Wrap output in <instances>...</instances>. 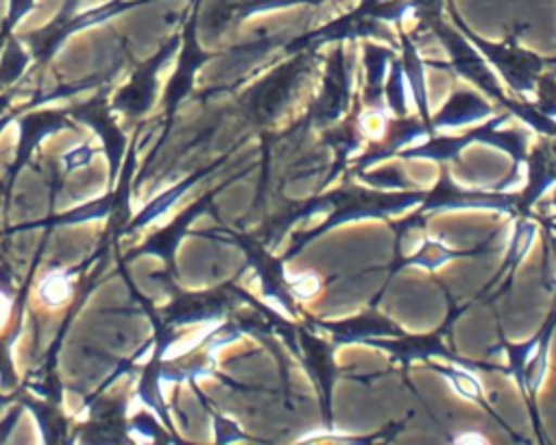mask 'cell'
Returning a JSON list of instances; mask_svg holds the SVG:
<instances>
[{
    "label": "cell",
    "instance_id": "6da1fadb",
    "mask_svg": "<svg viewBox=\"0 0 556 445\" xmlns=\"http://www.w3.org/2000/svg\"><path fill=\"white\" fill-rule=\"evenodd\" d=\"M149 3H155V0H110L108 5L77 12L79 0H66L62 12L47 27L34 31V34H27L23 38V42H27L31 60L38 62L40 66H45L58 55V51L66 44V40H71L79 31L103 25L121 14H127L136 8L149 5Z\"/></svg>",
    "mask_w": 556,
    "mask_h": 445
},
{
    "label": "cell",
    "instance_id": "7a4b0ae2",
    "mask_svg": "<svg viewBox=\"0 0 556 445\" xmlns=\"http://www.w3.org/2000/svg\"><path fill=\"white\" fill-rule=\"evenodd\" d=\"M179 42H181L179 38L168 40L151 60H147L134 71L131 79L112 99V107L116 114H125L129 118H140L149 114V110L155 105V99H157L160 71L173 60V55L179 49Z\"/></svg>",
    "mask_w": 556,
    "mask_h": 445
},
{
    "label": "cell",
    "instance_id": "3957f363",
    "mask_svg": "<svg viewBox=\"0 0 556 445\" xmlns=\"http://www.w3.org/2000/svg\"><path fill=\"white\" fill-rule=\"evenodd\" d=\"M68 116L75 118L77 123H84L101 138L103 153L110 164V181L116 183L127 155V136L116 120V112L112 103H108L103 97H97L71 107Z\"/></svg>",
    "mask_w": 556,
    "mask_h": 445
},
{
    "label": "cell",
    "instance_id": "277c9868",
    "mask_svg": "<svg viewBox=\"0 0 556 445\" xmlns=\"http://www.w3.org/2000/svg\"><path fill=\"white\" fill-rule=\"evenodd\" d=\"M18 127V144H16V157L8 173V190H12L16 177L21 170L31 162L36 149L53 134H60L71 127L68 112H55V110H42V112H29L25 116H16Z\"/></svg>",
    "mask_w": 556,
    "mask_h": 445
},
{
    "label": "cell",
    "instance_id": "5b68a950",
    "mask_svg": "<svg viewBox=\"0 0 556 445\" xmlns=\"http://www.w3.org/2000/svg\"><path fill=\"white\" fill-rule=\"evenodd\" d=\"M205 201H207V199L194 203V205L188 207L184 214H179L175 220H170L166 228L157 230L151 239L144 241L142 247H138V250L127 258V263L134 260V258H142V256H155V258L164 260V263L170 267V265H173V258H175V252H177L181 239L186 237L188 228L192 226L194 218L205 209V205H207Z\"/></svg>",
    "mask_w": 556,
    "mask_h": 445
},
{
    "label": "cell",
    "instance_id": "8992f818",
    "mask_svg": "<svg viewBox=\"0 0 556 445\" xmlns=\"http://www.w3.org/2000/svg\"><path fill=\"white\" fill-rule=\"evenodd\" d=\"M207 60L205 53H201V49L197 47V31H194V21L188 25L186 36H184V49H181V58L177 64L175 75L168 81L166 88V116L170 118L173 112L179 107V103L188 97L192 81H194V73L199 71V66Z\"/></svg>",
    "mask_w": 556,
    "mask_h": 445
},
{
    "label": "cell",
    "instance_id": "52a82bcc",
    "mask_svg": "<svg viewBox=\"0 0 556 445\" xmlns=\"http://www.w3.org/2000/svg\"><path fill=\"white\" fill-rule=\"evenodd\" d=\"M223 297L218 295H179L166 310L164 323L170 328L194 326V323H212L223 315Z\"/></svg>",
    "mask_w": 556,
    "mask_h": 445
},
{
    "label": "cell",
    "instance_id": "ba28073f",
    "mask_svg": "<svg viewBox=\"0 0 556 445\" xmlns=\"http://www.w3.org/2000/svg\"><path fill=\"white\" fill-rule=\"evenodd\" d=\"M88 443H123L129 441L127 419H125V404L121 402H101L94 410L90 421L84 428Z\"/></svg>",
    "mask_w": 556,
    "mask_h": 445
},
{
    "label": "cell",
    "instance_id": "9c48e42d",
    "mask_svg": "<svg viewBox=\"0 0 556 445\" xmlns=\"http://www.w3.org/2000/svg\"><path fill=\"white\" fill-rule=\"evenodd\" d=\"M207 170H201V173H197V175H192V177H188V179H184V181H179V183H175V186H170L168 190H164L162 194H157L151 203H147L129 223H127V228H125V232L123 234H129V232H138V230H142V228H147L149 223H153V220H160L175 203H179V199L205 175Z\"/></svg>",
    "mask_w": 556,
    "mask_h": 445
},
{
    "label": "cell",
    "instance_id": "30bf717a",
    "mask_svg": "<svg viewBox=\"0 0 556 445\" xmlns=\"http://www.w3.org/2000/svg\"><path fill=\"white\" fill-rule=\"evenodd\" d=\"M112 207H114V192L99 196L94 201L81 203V205H77L64 214H58L49 220L34 223V226H29V228H68V226H81V223L103 220V218H110Z\"/></svg>",
    "mask_w": 556,
    "mask_h": 445
},
{
    "label": "cell",
    "instance_id": "8fae6325",
    "mask_svg": "<svg viewBox=\"0 0 556 445\" xmlns=\"http://www.w3.org/2000/svg\"><path fill=\"white\" fill-rule=\"evenodd\" d=\"M25 406L34 412V417L38 419V425L45 434V441L47 443H64L68 441L66 438V432H68V419L64 417V412L60 410L58 402H31V399H25Z\"/></svg>",
    "mask_w": 556,
    "mask_h": 445
},
{
    "label": "cell",
    "instance_id": "7c38bea8",
    "mask_svg": "<svg viewBox=\"0 0 556 445\" xmlns=\"http://www.w3.org/2000/svg\"><path fill=\"white\" fill-rule=\"evenodd\" d=\"M31 53L27 47H23V40L12 36L5 42L3 53H0V86L8 88L14 86L16 81H21L27 73V68L31 66Z\"/></svg>",
    "mask_w": 556,
    "mask_h": 445
},
{
    "label": "cell",
    "instance_id": "4fadbf2b",
    "mask_svg": "<svg viewBox=\"0 0 556 445\" xmlns=\"http://www.w3.org/2000/svg\"><path fill=\"white\" fill-rule=\"evenodd\" d=\"M73 274L71 271H55V274H49L42 282H40V300L51 306V308H60L64 306L71 295H73Z\"/></svg>",
    "mask_w": 556,
    "mask_h": 445
},
{
    "label": "cell",
    "instance_id": "5bb4252c",
    "mask_svg": "<svg viewBox=\"0 0 556 445\" xmlns=\"http://www.w3.org/2000/svg\"><path fill=\"white\" fill-rule=\"evenodd\" d=\"M38 8V0H10L8 14L3 25H0V53L5 49V42L14 36V29Z\"/></svg>",
    "mask_w": 556,
    "mask_h": 445
},
{
    "label": "cell",
    "instance_id": "9a60e30c",
    "mask_svg": "<svg viewBox=\"0 0 556 445\" xmlns=\"http://www.w3.org/2000/svg\"><path fill=\"white\" fill-rule=\"evenodd\" d=\"M18 339V330H14L8 339L0 341V389L10 391L18 384L14 369V343Z\"/></svg>",
    "mask_w": 556,
    "mask_h": 445
},
{
    "label": "cell",
    "instance_id": "2e32d148",
    "mask_svg": "<svg viewBox=\"0 0 556 445\" xmlns=\"http://www.w3.org/2000/svg\"><path fill=\"white\" fill-rule=\"evenodd\" d=\"M92 157H94V149H92L90 144H81L79 149H73L71 153H66V155L62 157V162H64L66 173H68V170H77V168L90 164Z\"/></svg>",
    "mask_w": 556,
    "mask_h": 445
},
{
    "label": "cell",
    "instance_id": "e0dca14e",
    "mask_svg": "<svg viewBox=\"0 0 556 445\" xmlns=\"http://www.w3.org/2000/svg\"><path fill=\"white\" fill-rule=\"evenodd\" d=\"M450 376V380L456 384V389L467 395V397H478L480 395V386L473 378H469L467 373H460V371H445Z\"/></svg>",
    "mask_w": 556,
    "mask_h": 445
},
{
    "label": "cell",
    "instance_id": "ac0fdd59",
    "mask_svg": "<svg viewBox=\"0 0 556 445\" xmlns=\"http://www.w3.org/2000/svg\"><path fill=\"white\" fill-rule=\"evenodd\" d=\"M21 415H23V408L14 410V412H12L3 423H0V443H5V441L10 438V432H12V430H14V425L18 423Z\"/></svg>",
    "mask_w": 556,
    "mask_h": 445
},
{
    "label": "cell",
    "instance_id": "d6986e66",
    "mask_svg": "<svg viewBox=\"0 0 556 445\" xmlns=\"http://www.w3.org/2000/svg\"><path fill=\"white\" fill-rule=\"evenodd\" d=\"M8 291H10L8 287L0 284V326L5 323L8 313H10V293Z\"/></svg>",
    "mask_w": 556,
    "mask_h": 445
},
{
    "label": "cell",
    "instance_id": "ffe728a7",
    "mask_svg": "<svg viewBox=\"0 0 556 445\" xmlns=\"http://www.w3.org/2000/svg\"><path fill=\"white\" fill-rule=\"evenodd\" d=\"M12 94H8V92H0V116H5L8 114V110H10V105H12Z\"/></svg>",
    "mask_w": 556,
    "mask_h": 445
},
{
    "label": "cell",
    "instance_id": "44dd1931",
    "mask_svg": "<svg viewBox=\"0 0 556 445\" xmlns=\"http://www.w3.org/2000/svg\"><path fill=\"white\" fill-rule=\"evenodd\" d=\"M12 402V397H8V395H3V393H0V406H8Z\"/></svg>",
    "mask_w": 556,
    "mask_h": 445
},
{
    "label": "cell",
    "instance_id": "7402d4cb",
    "mask_svg": "<svg viewBox=\"0 0 556 445\" xmlns=\"http://www.w3.org/2000/svg\"><path fill=\"white\" fill-rule=\"evenodd\" d=\"M0 92H3V86H0Z\"/></svg>",
    "mask_w": 556,
    "mask_h": 445
}]
</instances>
